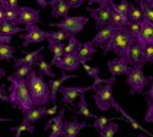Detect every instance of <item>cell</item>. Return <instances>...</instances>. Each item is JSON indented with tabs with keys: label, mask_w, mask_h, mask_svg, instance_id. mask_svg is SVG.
Instances as JSON below:
<instances>
[{
	"label": "cell",
	"mask_w": 153,
	"mask_h": 137,
	"mask_svg": "<svg viewBox=\"0 0 153 137\" xmlns=\"http://www.w3.org/2000/svg\"><path fill=\"white\" fill-rule=\"evenodd\" d=\"M135 39L138 43H141L142 45L153 44V23L147 22V21L143 20L141 22V28H140V32L137 33Z\"/></svg>",
	"instance_id": "2e32d148"
},
{
	"label": "cell",
	"mask_w": 153,
	"mask_h": 137,
	"mask_svg": "<svg viewBox=\"0 0 153 137\" xmlns=\"http://www.w3.org/2000/svg\"><path fill=\"white\" fill-rule=\"evenodd\" d=\"M48 5H50V7H52V16L54 19H64L69 16L71 7L66 0H49Z\"/></svg>",
	"instance_id": "e0dca14e"
},
{
	"label": "cell",
	"mask_w": 153,
	"mask_h": 137,
	"mask_svg": "<svg viewBox=\"0 0 153 137\" xmlns=\"http://www.w3.org/2000/svg\"><path fill=\"white\" fill-rule=\"evenodd\" d=\"M93 88V84L91 86H87V87H60L59 88V92L61 93L62 96V99L61 101L65 103V104H69L71 107H75V99L80 97L81 94H85L87 93L88 91H91Z\"/></svg>",
	"instance_id": "30bf717a"
},
{
	"label": "cell",
	"mask_w": 153,
	"mask_h": 137,
	"mask_svg": "<svg viewBox=\"0 0 153 137\" xmlns=\"http://www.w3.org/2000/svg\"><path fill=\"white\" fill-rule=\"evenodd\" d=\"M7 81L10 82L7 102L11 104L12 108L21 110L22 114L26 113V111L33 105L32 101H31L30 91H28L27 78H15L10 75L7 77Z\"/></svg>",
	"instance_id": "6da1fadb"
},
{
	"label": "cell",
	"mask_w": 153,
	"mask_h": 137,
	"mask_svg": "<svg viewBox=\"0 0 153 137\" xmlns=\"http://www.w3.org/2000/svg\"><path fill=\"white\" fill-rule=\"evenodd\" d=\"M114 119H118V118H107V116H104V115H102V116H97L96 119H94V122L92 124V127H94V129H97V130H103L107 125H108V122L109 121H111V120H114Z\"/></svg>",
	"instance_id": "8d00e7d4"
},
{
	"label": "cell",
	"mask_w": 153,
	"mask_h": 137,
	"mask_svg": "<svg viewBox=\"0 0 153 137\" xmlns=\"http://www.w3.org/2000/svg\"><path fill=\"white\" fill-rule=\"evenodd\" d=\"M113 108H115L117 109V111H118V113H120L121 114V120H125V121H127V122H129L130 124V125H131V127L134 129V130H141V131H143L145 133H147V135H149V136H152V133L149 132V131H147L145 127H142L141 125H140V124L134 119V118H131L129 114H127L126 113V111L119 105V103H117V101L115 102H114V104H113Z\"/></svg>",
	"instance_id": "cb8c5ba5"
},
{
	"label": "cell",
	"mask_w": 153,
	"mask_h": 137,
	"mask_svg": "<svg viewBox=\"0 0 153 137\" xmlns=\"http://www.w3.org/2000/svg\"><path fill=\"white\" fill-rule=\"evenodd\" d=\"M77 76L76 75H66L65 71H62V76L61 78L59 80H50L48 82V86H49V91H50V102L53 104L56 103V94L59 92V88L61 87V84L65 82L66 80H70V78H76Z\"/></svg>",
	"instance_id": "d6986e66"
},
{
	"label": "cell",
	"mask_w": 153,
	"mask_h": 137,
	"mask_svg": "<svg viewBox=\"0 0 153 137\" xmlns=\"http://www.w3.org/2000/svg\"><path fill=\"white\" fill-rule=\"evenodd\" d=\"M87 11L90 12L91 17L96 22L97 30L102 28L109 24V19H110V4L105 6H98L97 9H92L90 6H87Z\"/></svg>",
	"instance_id": "8fae6325"
},
{
	"label": "cell",
	"mask_w": 153,
	"mask_h": 137,
	"mask_svg": "<svg viewBox=\"0 0 153 137\" xmlns=\"http://www.w3.org/2000/svg\"><path fill=\"white\" fill-rule=\"evenodd\" d=\"M115 31H117V28L109 26V24H107V26L99 28L98 32H97V34L94 36V38L91 41L92 44L96 48H104L105 44L109 42V39L113 37V34L115 33Z\"/></svg>",
	"instance_id": "9a60e30c"
},
{
	"label": "cell",
	"mask_w": 153,
	"mask_h": 137,
	"mask_svg": "<svg viewBox=\"0 0 153 137\" xmlns=\"http://www.w3.org/2000/svg\"><path fill=\"white\" fill-rule=\"evenodd\" d=\"M4 76H5V70H4L1 66H0V80H1Z\"/></svg>",
	"instance_id": "db71d44e"
},
{
	"label": "cell",
	"mask_w": 153,
	"mask_h": 137,
	"mask_svg": "<svg viewBox=\"0 0 153 137\" xmlns=\"http://www.w3.org/2000/svg\"><path fill=\"white\" fill-rule=\"evenodd\" d=\"M148 108L145 115V121L146 122H153V101H148Z\"/></svg>",
	"instance_id": "7bdbcfd3"
},
{
	"label": "cell",
	"mask_w": 153,
	"mask_h": 137,
	"mask_svg": "<svg viewBox=\"0 0 153 137\" xmlns=\"http://www.w3.org/2000/svg\"><path fill=\"white\" fill-rule=\"evenodd\" d=\"M11 36H5V34H1L0 33V44L3 43H6V44H10L11 43Z\"/></svg>",
	"instance_id": "c3c4849f"
},
{
	"label": "cell",
	"mask_w": 153,
	"mask_h": 137,
	"mask_svg": "<svg viewBox=\"0 0 153 137\" xmlns=\"http://www.w3.org/2000/svg\"><path fill=\"white\" fill-rule=\"evenodd\" d=\"M113 6L115 7L121 15L127 17V12H129V7H130V3L127 1V0H120L119 4H115L113 1Z\"/></svg>",
	"instance_id": "74e56055"
},
{
	"label": "cell",
	"mask_w": 153,
	"mask_h": 137,
	"mask_svg": "<svg viewBox=\"0 0 153 137\" xmlns=\"http://www.w3.org/2000/svg\"><path fill=\"white\" fill-rule=\"evenodd\" d=\"M64 47H65V44H64L62 42H54V41H48V48L50 53H52V63L53 64L54 61H56L58 59H60L62 55H64Z\"/></svg>",
	"instance_id": "4316f807"
},
{
	"label": "cell",
	"mask_w": 153,
	"mask_h": 137,
	"mask_svg": "<svg viewBox=\"0 0 153 137\" xmlns=\"http://www.w3.org/2000/svg\"><path fill=\"white\" fill-rule=\"evenodd\" d=\"M6 1H7V0H0V5L5 6V5H6Z\"/></svg>",
	"instance_id": "9f6ffc18"
},
{
	"label": "cell",
	"mask_w": 153,
	"mask_h": 137,
	"mask_svg": "<svg viewBox=\"0 0 153 137\" xmlns=\"http://www.w3.org/2000/svg\"><path fill=\"white\" fill-rule=\"evenodd\" d=\"M43 47L36 49V50L31 52V53H27L23 58H20V59H15V64H14V67L17 66V65H28V66H34L37 60H38V56L41 55V52L43 50Z\"/></svg>",
	"instance_id": "603a6c76"
},
{
	"label": "cell",
	"mask_w": 153,
	"mask_h": 137,
	"mask_svg": "<svg viewBox=\"0 0 153 137\" xmlns=\"http://www.w3.org/2000/svg\"><path fill=\"white\" fill-rule=\"evenodd\" d=\"M66 1L69 3L70 7H80L83 4L85 0H66Z\"/></svg>",
	"instance_id": "7dc6e473"
},
{
	"label": "cell",
	"mask_w": 153,
	"mask_h": 137,
	"mask_svg": "<svg viewBox=\"0 0 153 137\" xmlns=\"http://www.w3.org/2000/svg\"><path fill=\"white\" fill-rule=\"evenodd\" d=\"M12 121L10 118H0V122H10Z\"/></svg>",
	"instance_id": "f5cc1de1"
},
{
	"label": "cell",
	"mask_w": 153,
	"mask_h": 137,
	"mask_svg": "<svg viewBox=\"0 0 153 137\" xmlns=\"http://www.w3.org/2000/svg\"><path fill=\"white\" fill-rule=\"evenodd\" d=\"M143 56H145V61L146 64L153 63V44H147L143 48Z\"/></svg>",
	"instance_id": "60d3db41"
},
{
	"label": "cell",
	"mask_w": 153,
	"mask_h": 137,
	"mask_svg": "<svg viewBox=\"0 0 153 137\" xmlns=\"http://www.w3.org/2000/svg\"><path fill=\"white\" fill-rule=\"evenodd\" d=\"M34 1L39 5L42 9H44V7H47V5H48V0H34Z\"/></svg>",
	"instance_id": "f907efd6"
},
{
	"label": "cell",
	"mask_w": 153,
	"mask_h": 137,
	"mask_svg": "<svg viewBox=\"0 0 153 137\" xmlns=\"http://www.w3.org/2000/svg\"><path fill=\"white\" fill-rule=\"evenodd\" d=\"M107 66H108V70H109V72L111 75V77H117V76L125 75L127 69H129V65L126 64V61L120 59V58L108 61Z\"/></svg>",
	"instance_id": "44dd1931"
},
{
	"label": "cell",
	"mask_w": 153,
	"mask_h": 137,
	"mask_svg": "<svg viewBox=\"0 0 153 137\" xmlns=\"http://www.w3.org/2000/svg\"><path fill=\"white\" fill-rule=\"evenodd\" d=\"M88 22V19L85 16H66L64 17L61 21L55 22V23H49L50 27H58L62 31L68 32L70 36H77L83 27L86 26V23Z\"/></svg>",
	"instance_id": "8992f818"
},
{
	"label": "cell",
	"mask_w": 153,
	"mask_h": 137,
	"mask_svg": "<svg viewBox=\"0 0 153 137\" xmlns=\"http://www.w3.org/2000/svg\"><path fill=\"white\" fill-rule=\"evenodd\" d=\"M126 31L129 32L132 37H135L136 38V36L137 33L140 32V28H141V23H138V22H132V21H129L126 23V26H125Z\"/></svg>",
	"instance_id": "f35d334b"
},
{
	"label": "cell",
	"mask_w": 153,
	"mask_h": 137,
	"mask_svg": "<svg viewBox=\"0 0 153 137\" xmlns=\"http://www.w3.org/2000/svg\"><path fill=\"white\" fill-rule=\"evenodd\" d=\"M70 34L62 30H58V31H50L47 33V38L45 41H54V42H64V41H68L69 39Z\"/></svg>",
	"instance_id": "f546056e"
},
{
	"label": "cell",
	"mask_w": 153,
	"mask_h": 137,
	"mask_svg": "<svg viewBox=\"0 0 153 137\" xmlns=\"http://www.w3.org/2000/svg\"><path fill=\"white\" fill-rule=\"evenodd\" d=\"M43 118H45L44 114V107H34L32 105L26 113H23V119L22 122H26V124H37V122H41L43 120Z\"/></svg>",
	"instance_id": "ac0fdd59"
},
{
	"label": "cell",
	"mask_w": 153,
	"mask_h": 137,
	"mask_svg": "<svg viewBox=\"0 0 153 137\" xmlns=\"http://www.w3.org/2000/svg\"><path fill=\"white\" fill-rule=\"evenodd\" d=\"M82 66H83V69L86 70L87 75H88L90 77H92V78H97V77H99L100 67H98V66H96V67H91V66H88L86 63L82 64Z\"/></svg>",
	"instance_id": "b9f144b4"
},
{
	"label": "cell",
	"mask_w": 153,
	"mask_h": 137,
	"mask_svg": "<svg viewBox=\"0 0 153 137\" xmlns=\"http://www.w3.org/2000/svg\"><path fill=\"white\" fill-rule=\"evenodd\" d=\"M125 75H126V83L130 87V92H129L130 96L143 93L145 88L152 81V77H147L143 73L142 67L129 66Z\"/></svg>",
	"instance_id": "5b68a950"
},
{
	"label": "cell",
	"mask_w": 153,
	"mask_h": 137,
	"mask_svg": "<svg viewBox=\"0 0 153 137\" xmlns=\"http://www.w3.org/2000/svg\"><path fill=\"white\" fill-rule=\"evenodd\" d=\"M20 32H26L25 28H21L20 26H16L15 23L9 22L6 20H3L0 22V33L5 34V36H15V34H20Z\"/></svg>",
	"instance_id": "d4e9b609"
},
{
	"label": "cell",
	"mask_w": 153,
	"mask_h": 137,
	"mask_svg": "<svg viewBox=\"0 0 153 137\" xmlns=\"http://www.w3.org/2000/svg\"><path fill=\"white\" fill-rule=\"evenodd\" d=\"M113 1L114 0H110V19H109V26L114 27V28H124L126 26V23L129 22L126 16L121 15L120 12L113 6Z\"/></svg>",
	"instance_id": "ffe728a7"
},
{
	"label": "cell",
	"mask_w": 153,
	"mask_h": 137,
	"mask_svg": "<svg viewBox=\"0 0 153 137\" xmlns=\"http://www.w3.org/2000/svg\"><path fill=\"white\" fill-rule=\"evenodd\" d=\"M58 110H59V105L55 103V104H53L52 108H44V114H45V116L47 115H54L55 113H58Z\"/></svg>",
	"instance_id": "f6af8a7d"
},
{
	"label": "cell",
	"mask_w": 153,
	"mask_h": 137,
	"mask_svg": "<svg viewBox=\"0 0 153 137\" xmlns=\"http://www.w3.org/2000/svg\"><path fill=\"white\" fill-rule=\"evenodd\" d=\"M3 20H5V10H4V6L0 5V22Z\"/></svg>",
	"instance_id": "816d5d0a"
},
{
	"label": "cell",
	"mask_w": 153,
	"mask_h": 137,
	"mask_svg": "<svg viewBox=\"0 0 153 137\" xmlns=\"http://www.w3.org/2000/svg\"><path fill=\"white\" fill-rule=\"evenodd\" d=\"M28 91L31 101L34 107H45L50 103V91L48 83L42 78L41 75H37L34 70L27 76Z\"/></svg>",
	"instance_id": "3957f363"
},
{
	"label": "cell",
	"mask_w": 153,
	"mask_h": 137,
	"mask_svg": "<svg viewBox=\"0 0 153 137\" xmlns=\"http://www.w3.org/2000/svg\"><path fill=\"white\" fill-rule=\"evenodd\" d=\"M137 137H148V136H145V135H138Z\"/></svg>",
	"instance_id": "6f0895ef"
},
{
	"label": "cell",
	"mask_w": 153,
	"mask_h": 137,
	"mask_svg": "<svg viewBox=\"0 0 153 137\" xmlns=\"http://www.w3.org/2000/svg\"><path fill=\"white\" fill-rule=\"evenodd\" d=\"M52 65H55L62 71H76L81 64L77 58V53H70V54H64L60 59L54 61Z\"/></svg>",
	"instance_id": "4fadbf2b"
},
{
	"label": "cell",
	"mask_w": 153,
	"mask_h": 137,
	"mask_svg": "<svg viewBox=\"0 0 153 137\" xmlns=\"http://www.w3.org/2000/svg\"><path fill=\"white\" fill-rule=\"evenodd\" d=\"M41 21V15L37 10L28 7V6H19L17 7V15L14 21L16 26H31V24H37Z\"/></svg>",
	"instance_id": "ba28073f"
},
{
	"label": "cell",
	"mask_w": 153,
	"mask_h": 137,
	"mask_svg": "<svg viewBox=\"0 0 153 137\" xmlns=\"http://www.w3.org/2000/svg\"><path fill=\"white\" fill-rule=\"evenodd\" d=\"M119 131V125H117L113 120L108 122V125L99 131V137H114Z\"/></svg>",
	"instance_id": "836d02e7"
},
{
	"label": "cell",
	"mask_w": 153,
	"mask_h": 137,
	"mask_svg": "<svg viewBox=\"0 0 153 137\" xmlns=\"http://www.w3.org/2000/svg\"><path fill=\"white\" fill-rule=\"evenodd\" d=\"M34 66H37L38 72H39L41 76H48V77L55 78V73L52 71V67H50V65L45 61L43 55L38 56V60H37V63H36Z\"/></svg>",
	"instance_id": "484cf974"
},
{
	"label": "cell",
	"mask_w": 153,
	"mask_h": 137,
	"mask_svg": "<svg viewBox=\"0 0 153 137\" xmlns=\"http://www.w3.org/2000/svg\"><path fill=\"white\" fill-rule=\"evenodd\" d=\"M15 53L16 49L15 47H12L10 44L3 43L0 44V61H10V60H15Z\"/></svg>",
	"instance_id": "83f0119b"
},
{
	"label": "cell",
	"mask_w": 153,
	"mask_h": 137,
	"mask_svg": "<svg viewBox=\"0 0 153 137\" xmlns=\"http://www.w3.org/2000/svg\"><path fill=\"white\" fill-rule=\"evenodd\" d=\"M69 43L64 47V54H70V53H77V50L81 47V42L79 39H76L75 36H70L69 37Z\"/></svg>",
	"instance_id": "d6a6232c"
},
{
	"label": "cell",
	"mask_w": 153,
	"mask_h": 137,
	"mask_svg": "<svg viewBox=\"0 0 153 137\" xmlns=\"http://www.w3.org/2000/svg\"><path fill=\"white\" fill-rule=\"evenodd\" d=\"M115 82V77H110L109 80H102L99 77L94 78L93 82V91L94 94L92 98L94 103L100 111H109L113 108V104L115 102L113 96V83Z\"/></svg>",
	"instance_id": "7a4b0ae2"
},
{
	"label": "cell",
	"mask_w": 153,
	"mask_h": 137,
	"mask_svg": "<svg viewBox=\"0 0 153 137\" xmlns=\"http://www.w3.org/2000/svg\"><path fill=\"white\" fill-rule=\"evenodd\" d=\"M66 109L64 108L60 110V113L48 120L44 125V131H49L48 137H61L62 133V121H64V114H65Z\"/></svg>",
	"instance_id": "5bb4252c"
},
{
	"label": "cell",
	"mask_w": 153,
	"mask_h": 137,
	"mask_svg": "<svg viewBox=\"0 0 153 137\" xmlns=\"http://www.w3.org/2000/svg\"><path fill=\"white\" fill-rule=\"evenodd\" d=\"M74 111H75L76 115L80 114V115H83L85 118H93V119L97 118V115L92 114L91 111H90V108H88V103H87L86 98H85V94H81L80 96V103L77 105V109L74 110Z\"/></svg>",
	"instance_id": "f1b7e54d"
},
{
	"label": "cell",
	"mask_w": 153,
	"mask_h": 137,
	"mask_svg": "<svg viewBox=\"0 0 153 137\" xmlns=\"http://www.w3.org/2000/svg\"><path fill=\"white\" fill-rule=\"evenodd\" d=\"M26 32L25 34H19L20 39H22V48H27L30 44L33 43H42L47 38V33L45 31L41 30L37 24H31V26H26Z\"/></svg>",
	"instance_id": "9c48e42d"
},
{
	"label": "cell",
	"mask_w": 153,
	"mask_h": 137,
	"mask_svg": "<svg viewBox=\"0 0 153 137\" xmlns=\"http://www.w3.org/2000/svg\"><path fill=\"white\" fill-rule=\"evenodd\" d=\"M32 70H33L32 66H28V65H17L15 66V72L11 76L15 78H27V76Z\"/></svg>",
	"instance_id": "e575fe53"
},
{
	"label": "cell",
	"mask_w": 153,
	"mask_h": 137,
	"mask_svg": "<svg viewBox=\"0 0 153 137\" xmlns=\"http://www.w3.org/2000/svg\"><path fill=\"white\" fill-rule=\"evenodd\" d=\"M6 6L17 9L19 7V0H7V1H6Z\"/></svg>",
	"instance_id": "681fc988"
},
{
	"label": "cell",
	"mask_w": 153,
	"mask_h": 137,
	"mask_svg": "<svg viewBox=\"0 0 153 137\" xmlns=\"http://www.w3.org/2000/svg\"><path fill=\"white\" fill-rule=\"evenodd\" d=\"M110 0H87L88 6H91L92 4H98V6H105L109 4Z\"/></svg>",
	"instance_id": "bcb514c9"
},
{
	"label": "cell",
	"mask_w": 153,
	"mask_h": 137,
	"mask_svg": "<svg viewBox=\"0 0 153 137\" xmlns=\"http://www.w3.org/2000/svg\"><path fill=\"white\" fill-rule=\"evenodd\" d=\"M9 96H7V91H6V86L3 83L0 84V101L1 102H7Z\"/></svg>",
	"instance_id": "ee69618b"
},
{
	"label": "cell",
	"mask_w": 153,
	"mask_h": 137,
	"mask_svg": "<svg viewBox=\"0 0 153 137\" xmlns=\"http://www.w3.org/2000/svg\"><path fill=\"white\" fill-rule=\"evenodd\" d=\"M135 39V37H132L129 32L126 31V28H118L115 33L113 34V37L109 39V42L105 44L103 48V54L107 55L108 52H114L120 59L125 60L127 48L131 44V42Z\"/></svg>",
	"instance_id": "277c9868"
},
{
	"label": "cell",
	"mask_w": 153,
	"mask_h": 137,
	"mask_svg": "<svg viewBox=\"0 0 153 137\" xmlns=\"http://www.w3.org/2000/svg\"><path fill=\"white\" fill-rule=\"evenodd\" d=\"M4 10H5V20L9 21V22H12L14 23L15 19H16V15H17V9H14V7H9V6H4Z\"/></svg>",
	"instance_id": "ab89813d"
},
{
	"label": "cell",
	"mask_w": 153,
	"mask_h": 137,
	"mask_svg": "<svg viewBox=\"0 0 153 137\" xmlns=\"http://www.w3.org/2000/svg\"><path fill=\"white\" fill-rule=\"evenodd\" d=\"M9 131H15L16 135L15 137H20L21 132L22 131H27L30 133H34L36 129L33 127V125H31V124H26V122H21V125L16 126V127H9Z\"/></svg>",
	"instance_id": "d590c367"
},
{
	"label": "cell",
	"mask_w": 153,
	"mask_h": 137,
	"mask_svg": "<svg viewBox=\"0 0 153 137\" xmlns=\"http://www.w3.org/2000/svg\"><path fill=\"white\" fill-rule=\"evenodd\" d=\"M88 127L86 121H77V118L74 116L71 121H62V133L61 137H80V132L82 129Z\"/></svg>",
	"instance_id": "7c38bea8"
},
{
	"label": "cell",
	"mask_w": 153,
	"mask_h": 137,
	"mask_svg": "<svg viewBox=\"0 0 153 137\" xmlns=\"http://www.w3.org/2000/svg\"><path fill=\"white\" fill-rule=\"evenodd\" d=\"M127 20L132 22H138V23H141L143 21V14L140 6H135L130 4L129 12H127Z\"/></svg>",
	"instance_id": "4dcf8cb0"
},
{
	"label": "cell",
	"mask_w": 153,
	"mask_h": 137,
	"mask_svg": "<svg viewBox=\"0 0 153 137\" xmlns=\"http://www.w3.org/2000/svg\"><path fill=\"white\" fill-rule=\"evenodd\" d=\"M143 48H145V45H142L136 39H134L131 42V44L129 45V48H127V52H126V56H125L126 64L129 66L143 67L146 64L145 56H143Z\"/></svg>",
	"instance_id": "52a82bcc"
},
{
	"label": "cell",
	"mask_w": 153,
	"mask_h": 137,
	"mask_svg": "<svg viewBox=\"0 0 153 137\" xmlns=\"http://www.w3.org/2000/svg\"><path fill=\"white\" fill-rule=\"evenodd\" d=\"M138 6L142 10L143 20L147 21V22L153 23V4L152 3H146V1H140Z\"/></svg>",
	"instance_id": "1f68e13d"
},
{
	"label": "cell",
	"mask_w": 153,
	"mask_h": 137,
	"mask_svg": "<svg viewBox=\"0 0 153 137\" xmlns=\"http://www.w3.org/2000/svg\"><path fill=\"white\" fill-rule=\"evenodd\" d=\"M97 52V48L92 44V42H85L81 44L80 49L77 50V58H79V61L80 64H85L87 61H90L92 59V55Z\"/></svg>",
	"instance_id": "7402d4cb"
},
{
	"label": "cell",
	"mask_w": 153,
	"mask_h": 137,
	"mask_svg": "<svg viewBox=\"0 0 153 137\" xmlns=\"http://www.w3.org/2000/svg\"><path fill=\"white\" fill-rule=\"evenodd\" d=\"M131 1H135V3H140V1H146V3H152V4H153V0H131Z\"/></svg>",
	"instance_id": "11a10c76"
}]
</instances>
